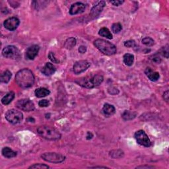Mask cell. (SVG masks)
I'll list each match as a JSON object with an SVG mask.
<instances>
[{"mask_svg": "<svg viewBox=\"0 0 169 169\" xmlns=\"http://www.w3.org/2000/svg\"><path fill=\"white\" fill-rule=\"evenodd\" d=\"M124 62L128 66H132L134 62V56L131 54H125L124 57Z\"/></svg>", "mask_w": 169, "mask_h": 169, "instance_id": "obj_21", "label": "cell"}, {"mask_svg": "<svg viewBox=\"0 0 169 169\" xmlns=\"http://www.w3.org/2000/svg\"><path fill=\"white\" fill-rule=\"evenodd\" d=\"M15 98V93L11 91L9 92L6 96L2 98V102L4 105H7L10 104Z\"/></svg>", "mask_w": 169, "mask_h": 169, "instance_id": "obj_20", "label": "cell"}, {"mask_svg": "<svg viewBox=\"0 0 169 169\" xmlns=\"http://www.w3.org/2000/svg\"><path fill=\"white\" fill-rule=\"evenodd\" d=\"M2 155L4 156V157L6 158H13L17 156V153L13 150H12L11 148L8 147H5L4 148L2 149Z\"/></svg>", "mask_w": 169, "mask_h": 169, "instance_id": "obj_18", "label": "cell"}, {"mask_svg": "<svg viewBox=\"0 0 169 169\" xmlns=\"http://www.w3.org/2000/svg\"><path fill=\"white\" fill-rule=\"evenodd\" d=\"M163 98L167 102H168V91L167 90L166 92H164L163 94Z\"/></svg>", "mask_w": 169, "mask_h": 169, "instance_id": "obj_38", "label": "cell"}, {"mask_svg": "<svg viewBox=\"0 0 169 169\" xmlns=\"http://www.w3.org/2000/svg\"><path fill=\"white\" fill-rule=\"evenodd\" d=\"M106 6V2L104 1L98 2L97 4L93 6L91 9V11H90V16L93 18H96L101 13L103 9Z\"/></svg>", "mask_w": 169, "mask_h": 169, "instance_id": "obj_12", "label": "cell"}, {"mask_svg": "<svg viewBox=\"0 0 169 169\" xmlns=\"http://www.w3.org/2000/svg\"><path fill=\"white\" fill-rule=\"evenodd\" d=\"M145 73L147 77L152 81H157L160 77L159 73L157 71H153L152 69L150 67H147L145 70Z\"/></svg>", "mask_w": 169, "mask_h": 169, "instance_id": "obj_16", "label": "cell"}, {"mask_svg": "<svg viewBox=\"0 0 169 169\" xmlns=\"http://www.w3.org/2000/svg\"><path fill=\"white\" fill-rule=\"evenodd\" d=\"M137 168H153V167H150V166H140V167H137Z\"/></svg>", "mask_w": 169, "mask_h": 169, "instance_id": "obj_39", "label": "cell"}, {"mask_svg": "<svg viewBox=\"0 0 169 169\" xmlns=\"http://www.w3.org/2000/svg\"><path fill=\"white\" fill-rule=\"evenodd\" d=\"M6 118L9 122L13 124H17L22 122L23 115L22 112L16 109L9 110L6 114Z\"/></svg>", "mask_w": 169, "mask_h": 169, "instance_id": "obj_5", "label": "cell"}, {"mask_svg": "<svg viewBox=\"0 0 169 169\" xmlns=\"http://www.w3.org/2000/svg\"><path fill=\"white\" fill-rule=\"evenodd\" d=\"M50 93V92L48 89L43 87L38 88L35 90V91H34V94H35L36 97L38 98L45 97L48 96V95H49Z\"/></svg>", "mask_w": 169, "mask_h": 169, "instance_id": "obj_19", "label": "cell"}, {"mask_svg": "<svg viewBox=\"0 0 169 169\" xmlns=\"http://www.w3.org/2000/svg\"><path fill=\"white\" fill-rule=\"evenodd\" d=\"M48 58H49V59H50V60H51V61L53 63H58L60 62L59 60L55 58L54 54L53 52H50L49 53V54H48Z\"/></svg>", "mask_w": 169, "mask_h": 169, "instance_id": "obj_32", "label": "cell"}, {"mask_svg": "<svg viewBox=\"0 0 169 169\" xmlns=\"http://www.w3.org/2000/svg\"><path fill=\"white\" fill-rule=\"evenodd\" d=\"M79 52L81 54H84L86 52V47L85 46H81L79 48Z\"/></svg>", "mask_w": 169, "mask_h": 169, "instance_id": "obj_37", "label": "cell"}, {"mask_svg": "<svg viewBox=\"0 0 169 169\" xmlns=\"http://www.w3.org/2000/svg\"><path fill=\"white\" fill-rule=\"evenodd\" d=\"M90 66V63L87 60H80L75 62L73 66V72L75 74H80V73L86 71Z\"/></svg>", "mask_w": 169, "mask_h": 169, "instance_id": "obj_10", "label": "cell"}, {"mask_svg": "<svg viewBox=\"0 0 169 169\" xmlns=\"http://www.w3.org/2000/svg\"><path fill=\"white\" fill-rule=\"evenodd\" d=\"M104 80L101 75H95L92 77H85L75 80V83L85 88L91 89L100 85Z\"/></svg>", "mask_w": 169, "mask_h": 169, "instance_id": "obj_2", "label": "cell"}, {"mask_svg": "<svg viewBox=\"0 0 169 169\" xmlns=\"http://www.w3.org/2000/svg\"><path fill=\"white\" fill-rule=\"evenodd\" d=\"M41 157L45 161L52 163H61L66 159L65 156L56 153H45L41 155Z\"/></svg>", "mask_w": 169, "mask_h": 169, "instance_id": "obj_6", "label": "cell"}, {"mask_svg": "<svg viewBox=\"0 0 169 169\" xmlns=\"http://www.w3.org/2000/svg\"><path fill=\"white\" fill-rule=\"evenodd\" d=\"M76 44V39L73 37H71L67 38L66 42H65V47L66 48L67 50L72 49Z\"/></svg>", "mask_w": 169, "mask_h": 169, "instance_id": "obj_25", "label": "cell"}, {"mask_svg": "<svg viewBox=\"0 0 169 169\" xmlns=\"http://www.w3.org/2000/svg\"><path fill=\"white\" fill-rule=\"evenodd\" d=\"M11 76H12V75H11V73L10 71H9V70L5 71L4 72H3L2 74L1 75V78H0V79H1V82L2 83H7L8 82L10 81Z\"/></svg>", "mask_w": 169, "mask_h": 169, "instance_id": "obj_23", "label": "cell"}, {"mask_svg": "<svg viewBox=\"0 0 169 169\" xmlns=\"http://www.w3.org/2000/svg\"><path fill=\"white\" fill-rule=\"evenodd\" d=\"M108 93H109L110 94H118L119 93V90L117 89L115 87H110L109 89H108Z\"/></svg>", "mask_w": 169, "mask_h": 169, "instance_id": "obj_35", "label": "cell"}, {"mask_svg": "<svg viewBox=\"0 0 169 169\" xmlns=\"http://www.w3.org/2000/svg\"><path fill=\"white\" fill-rule=\"evenodd\" d=\"M86 6L84 3L81 2H77L71 6L69 10V13L71 15H77L83 13L85 10Z\"/></svg>", "mask_w": 169, "mask_h": 169, "instance_id": "obj_13", "label": "cell"}, {"mask_svg": "<svg viewBox=\"0 0 169 169\" xmlns=\"http://www.w3.org/2000/svg\"><path fill=\"white\" fill-rule=\"evenodd\" d=\"M99 35L102 36V37H105L108 39H112V34L109 31V29L106 28V27H103L100 29V31L98 32Z\"/></svg>", "mask_w": 169, "mask_h": 169, "instance_id": "obj_24", "label": "cell"}, {"mask_svg": "<svg viewBox=\"0 0 169 169\" xmlns=\"http://www.w3.org/2000/svg\"><path fill=\"white\" fill-rule=\"evenodd\" d=\"M17 107L25 112H31L35 109V106L32 101L27 98H23L19 100L16 102Z\"/></svg>", "mask_w": 169, "mask_h": 169, "instance_id": "obj_8", "label": "cell"}, {"mask_svg": "<svg viewBox=\"0 0 169 169\" xmlns=\"http://www.w3.org/2000/svg\"><path fill=\"white\" fill-rule=\"evenodd\" d=\"M39 50H40V47L38 45L34 44L28 48L27 52H26V57L29 60H34L38 55Z\"/></svg>", "mask_w": 169, "mask_h": 169, "instance_id": "obj_14", "label": "cell"}, {"mask_svg": "<svg viewBox=\"0 0 169 169\" xmlns=\"http://www.w3.org/2000/svg\"><path fill=\"white\" fill-rule=\"evenodd\" d=\"M94 45L104 54L112 56L116 53V47L114 44L104 39H97L94 42Z\"/></svg>", "mask_w": 169, "mask_h": 169, "instance_id": "obj_4", "label": "cell"}, {"mask_svg": "<svg viewBox=\"0 0 169 169\" xmlns=\"http://www.w3.org/2000/svg\"><path fill=\"white\" fill-rule=\"evenodd\" d=\"M135 138L138 144L144 147H150L151 141L148 136L144 130H139L135 133Z\"/></svg>", "mask_w": 169, "mask_h": 169, "instance_id": "obj_9", "label": "cell"}, {"mask_svg": "<svg viewBox=\"0 0 169 169\" xmlns=\"http://www.w3.org/2000/svg\"><path fill=\"white\" fill-rule=\"evenodd\" d=\"M122 26L120 23H114L112 26V31L114 33H118L122 31Z\"/></svg>", "mask_w": 169, "mask_h": 169, "instance_id": "obj_26", "label": "cell"}, {"mask_svg": "<svg viewBox=\"0 0 169 169\" xmlns=\"http://www.w3.org/2000/svg\"><path fill=\"white\" fill-rule=\"evenodd\" d=\"M56 70V69L54 65L50 62H48L45 64V66L42 67V73L46 76H50L54 74Z\"/></svg>", "mask_w": 169, "mask_h": 169, "instance_id": "obj_15", "label": "cell"}, {"mask_svg": "<svg viewBox=\"0 0 169 169\" xmlns=\"http://www.w3.org/2000/svg\"><path fill=\"white\" fill-rule=\"evenodd\" d=\"M48 2H45V1H34L33 2V6L35 7L36 10H39L40 9H40L42 8V6H43L44 4V5H46V4Z\"/></svg>", "mask_w": 169, "mask_h": 169, "instance_id": "obj_29", "label": "cell"}, {"mask_svg": "<svg viewBox=\"0 0 169 169\" xmlns=\"http://www.w3.org/2000/svg\"><path fill=\"white\" fill-rule=\"evenodd\" d=\"M114 151L115 152L114 153L113 152H112V151H110V157H112V158H114V159H118V158H119L118 155H119L120 156H121V157H123V155H124L123 151H120V150H114Z\"/></svg>", "mask_w": 169, "mask_h": 169, "instance_id": "obj_28", "label": "cell"}, {"mask_svg": "<svg viewBox=\"0 0 169 169\" xmlns=\"http://www.w3.org/2000/svg\"><path fill=\"white\" fill-rule=\"evenodd\" d=\"M124 46L128 48H132L136 46V42L134 40H128L124 42Z\"/></svg>", "mask_w": 169, "mask_h": 169, "instance_id": "obj_34", "label": "cell"}, {"mask_svg": "<svg viewBox=\"0 0 169 169\" xmlns=\"http://www.w3.org/2000/svg\"><path fill=\"white\" fill-rule=\"evenodd\" d=\"M142 43L145 46H151L155 44V42L153 39H152L150 37H145L142 40Z\"/></svg>", "mask_w": 169, "mask_h": 169, "instance_id": "obj_27", "label": "cell"}, {"mask_svg": "<svg viewBox=\"0 0 169 169\" xmlns=\"http://www.w3.org/2000/svg\"><path fill=\"white\" fill-rule=\"evenodd\" d=\"M19 24H20L19 19L15 17H10V18L6 19L3 23V25L4 27H5V28L11 31L16 30L17 27H19Z\"/></svg>", "mask_w": 169, "mask_h": 169, "instance_id": "obj_11", "label": "cell"}, {"mask_svg": "<svg viewBox=\"0 0 169 169\" xmlns=\"http://www.w3.org/2000/svg\"><path fill=\"white\" fill-rule=\"evenodd\" d=\"M161 54L164 56L166 58H168V46L166 47H163L161 50Z\"/></svg>", "mask_w": 169, "mask_h": 169, "instance_id": "obj_33", "label": "cell"}, {"mask_svg": "<svg viewBox=\"0 0 169 169\" xmlns=\"http://www.w3.org/2000/svg\"><path fill=\"white\" fill-rule=\"evenodd\" d=\"M90 168H108V167H90Z\"/></svg>", "mask_w": 169, "mask_h": 169, "instance_id": "obj_40", "label": "cell"}, {"mask_svg": "<svg viewBox=\"0 0 169 169\" xmlns=\"http://www.w3.org/2000/svg\"><path fill=\"white\" fill-rule=\"evenodd\" d=\"M38 105L40 107H47L50 105V102L46 99H43V100L39 101Z\"/></svg>", "mask_w": 169, "mask_h": 169, "instance_id": "obj_31", "label": "cell"}, {"mask_svg": "<svg viewBox=\"0 0 169 169\" xmlns=\"http://www.w3.org/2000/svg\"><path fill=\"white\" fill-rule=\"evenodd\" d=\"M50 168L49 166L46 165V164H40V163L34 164L33 165L29 167V168Z\"/></svg>", "mask_w": 169, "mask_h": 169, "instance_id": "obj_30", "label": "cell"}, {"mask_svg": "<svg viewBox=\"0 0 169 169\" xmlns=\"http://www.w3.org/2000/svg\"><path fill=\"white\" fill-rule=\"evenodd\" d=\"M137 114L135 112H131L129 110H125L122 114V118L124 120H131L136 118Z\"/></svg>", "mask_w": 169, "mask_h": 169, "instance_id": "obj_22", "label": "cell"}, {"mask_svg": "<svg viewBox=\"0 0 169 169\" xmlns=\"http://www.w3.org/2000/svg\"><path fill=\"white\" fill-rule=\"evenodd\" d=\"M124 1H119V0H115V1H111L110 3L112 4V5L114 6H119L124 3Z\"/></svg>", "mask_w": 169, "mask_h": 169, "instance_id": "obj_36", "label": "cell"}, {"mask_svg": "<svg viewBox=\"0 0 169 169\" xmlns=\"http://www.w3.org/2000/svg\"><path fill=\"white\" fill-rule=\"evenodd\" d=\"M2 54L7 58L15 60L19 58L20 52L15 46H7L3 49Z\"/></svg>", "mask_w": 169, "mask_h": 169, "instance_id": "obj_7", "label": "cell"}, {"mask_svg": "<svg viewBox=\"0 0 169 169\" xmlns=\"http://www.w3.org/2000/svg\"><path fill=\"white\" fill-rule=\"evenodd\" d=\"M37 133L39 136L48 140H58L62 136L57 129L48 125H41L38 127Z\"/></svg>", "mask_w": 169, "mask_h": 169, "instance_id": "obj_3", "label": "cell"}, {"mask_svg": "<svg viewBox=\"0 0 169 169\" xmlns=\"http://www.w3.org/2000/svg\"><path fill=\"white\" fill-rule=\"evenodd\" d=\"M15 81L21 88H29L34 83V76L30 69L25 68L17 73Z\"/></svg>", "mask_w": 169, "mask_h": 169, "instance_id": "obj_1", "label": "cell"}, {"mask_svg": "<svg viewBox=\"0 0 169 169\" xmlns=\"http://www.w3.org/2000/svg\"><path fill=\"white\" fill-rule=\"evenodd\" d=\"M102 112L103 114H105V116H106V117H110L115 114L116 112L115 107L113 105H110V104L106 103L103 106Z\"/></svg>", "mask_w": 169, "mask_h": 169, "instance_id": "obj_17", "label": "cell"}]
</instances>
